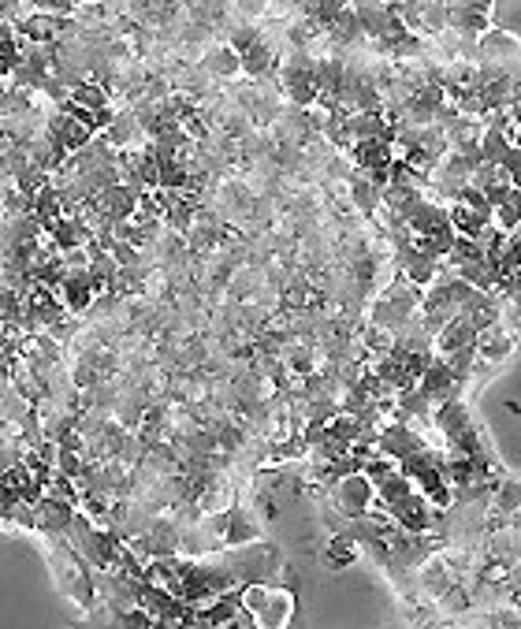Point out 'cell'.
<instances>
[{"label": "cell", "instance_id": "cell-4", "mask_svg": "<svg viewBox=\"0 0 521 629\" xmlns=\"http://www.w3.org/2000/svg\"><path fill=\"white\" fill-rule=\"evenodd\" d=\"M321 559H324V567H328V570H343V567H351V562L357 559V544L351 537H332L328 548L321 551Z\"/></svg>", "mask_w": 521, "mask_h": 629}, {"label": "cell", "instance_id": "cell-2", "mask_svg": "<svg viewBox=\"0 0 521 629\" xmlns=\"http://www.w3.org/2000/svg\"><path fill=\"white\" fill-rule=\"evenodd\" d=\"M201 71L213 75V79H238L243 75V60H238V52L227 41H209V49L201 57Z\"/></svg>", "mask_w": 521, "mask_h": 629}, {"label": "cell", "instance_id": "cell-3", "mask_svg": "<svg viewBox=\"0 0 521 629\" xmlns=\"http://www.w3.org/2000/svg\"><path fill=\"white\" fill-rule=\"evenodd\" d=\"M291 615H295V596L284 592V589H273V596H268V603L254 615V626L279 629V626H287V622H291Z\"/></svg>", "mask_w": 521, "mask_h": 629}, {"label": "cell", "instance_id": "cell-1", "mask_svg": "<svg viewBox=\"0 0 521 629\" xmlns=\"http://www.w3.org/2000/svg\"><path fill=\"white\" fill-rule=\"evenodd\" d=\"M373 492L376 488L365 473H346L335 481L332 499H335V507H340L343 518H362L368 511V503H373Z\"/></svg>", "mask_w": 521, "mask_h": 629}]
</instances>
